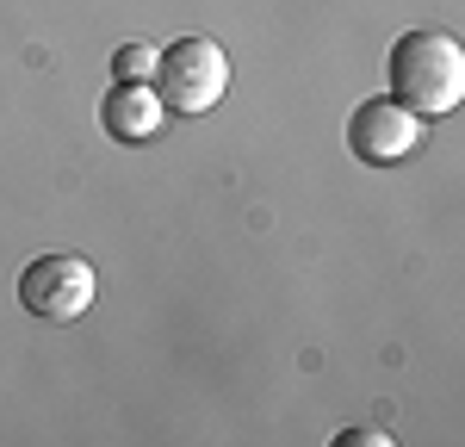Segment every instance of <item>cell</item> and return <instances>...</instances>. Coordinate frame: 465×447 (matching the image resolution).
<instances>
[{"label":"cell","mask_w":465,"mask_h":447,"mask_svg":"<svg viewBox=\"0 0 465 447\" xmlns=\"http://www.w3.org/2000/svg\"><path fill=\"white\" fill-rule=\"evenodd\" d=\"M391 100L416 118H447L465 100V50L453 32H403L391 44Z\"/></svg>","instance_id":"1"},{"label":"cell","mask_w":465,"mask_h":447,"mask_svg":"<svg viewBox=\"0 0 465 447\" xmlns=\"http://www.w3.org/2000/svg\"><path fill=\"white\" fill-rule=\"evenodd\" d=\"M149 87L162 94V106L180 112V118H199L212 112L223 94H230V56L217 50V37L186 32L174 44L155 50V69H149Z\"/></svg>","instance_id":"2"},{"label":"cell","mask_w":465,"mask_h":447,"mask_svg":"<svg viewBox=\"0 0 465 447\" xmlns=\"http://www.w3.org/2000/svg\"><path fill=\"white\" fill-rule=\"evenodd\" d=\"M94 267L81 255H37L19 273V304L32 311L37 323H74L87 304H94Z\"/></svg>","instance_id":"3"},{"label":"cell","mask_w":465,"mask_h":447,"mask_svg":"<svg viewBox=\"0 0 465 447\" xmlns=\"http://www.w3.org/2000/svg\"><path fill=\"white\" fill-rule=\"evenodd\" d=\"M422 137H429L422 118H416L410 106H397L391 94L354 106V118H348V149H354L360 162H372V168H391V162H403V155H416Z\"/></svg>","instance_id":"4"},{"label":"cell","mask_w":465,"mask_h":447,"mask_svg":"<svg viewBox=\"0 0 465 447\" xmlns=\"http://www.w3.org/2000/svg\"><path fill=\"white\" fill-rule=\"evenodd\" d=\"M162 94L149 87V81H112L106 100H100V124H106V137L118 144H149V137H162Z\"/></svg>","instance_id":"5"},{"label":"cell","mask_w":465,"mask_h":447,"mask_svg":"<svg viewBox=\"0 0 465 447\" xmlns=\"http://www.w3.org/2000/svg\"><path fill=\"white\" fill-rule=\"evenodd\" d=\"M149 69H155V44H124L112 56V81H149Z\"/></svg>","instance_id":"6"},{"label":"cell","mask_w":465,"mask_h":447,"mask_svg":"<svg viewBox=\"0 0 465 447\" xmlns=\"http://www.w3.org/2000/svg\"><path fill=\"white\" fill-rule=\"evenodd\" d=\"M341 447H391V435H385V429H348Z\"/></svg>","instance_id":"7"}]
</instances>
